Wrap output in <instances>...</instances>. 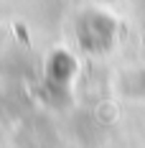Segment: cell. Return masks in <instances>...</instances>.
Instances as JSON below:
<instances>
[{
  "instance_id": "7a4b0ae2",
  "label": "cell",
  "mask_w": 145,
  "mask_h": 148,
  "mask_svg": "<svg viewBox=\"0 0 145 148\" xmlns=\"http://www.w3.org/2000/svg\"><path fill=\"white\" fill-rule=\"evenodd\" d=\"M76 69V64L74 59L66 54V51H56L54 56H51V64H48V77H51V82H56V84H66L69 82V77L74 74Z\"/></svg>"
},
{
  "instance_id": "6da1fadb",
  "label": "cell",
  "mask_w": 145,
  "mask_h": 148,
  "mask_svg": "<svg viewBox=\"0 0 145 148\" xmlns=\"http://www.w3.org/2000/svg\"><path fill=\"white\" fill-rule=\"evenodd\" d=\"M115 38V21L102 13H87L79 21V41L89 51H102Z\"/></svg>"
}]
</instances>
